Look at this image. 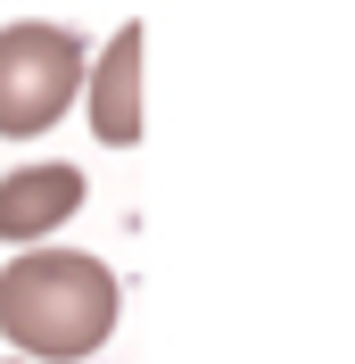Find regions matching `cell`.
<instances>
[{
    "label": "cell",
    "mask_w": 355,
    "mask_h": 364,
    "mask_svg": "<svg viewBox=\"0 0 355 364\" xmlns=\"http://www.w3.org/2000/svg\"><path fill=\"white\" fill-rule=\"evenodd\" d=\"M116 273L83 249H25L0 265V340L17 364H83L116 331Z\"/></svg>",
    "instance_id": "6da1fadb"
},
{
    "label": "cell",
    "mask_w": 355,
    "mask_h": 364,
    "mask_svg": "<svg viewBox=\"0 0 355 364\" xmlns=\"http://www.w3.org/2000/svg\"><path fill=\"white\" fill-rule=\"evenodd\" d=\"M83 75H91V42L75 25H50V17L0 25V141L50 133L83 100Z\"/></svg>",
    "instance_id": "7a4b0ae2"
},
{
    "label": "cell",
    "mask_w": 355,
    "mask_h": 364,
    "mask_svg": "<svg viewBox=\"0 0 355 364\" xmlns=\"http://www.w3.org/2000/svg\"><path fill=\"white\" fill-rule=\"evenodd\" d=\"M83 191H91L83 166H17V174H0V240L42 249L50 232L83 207Z\"/></svg>",
    "instance_id": "3957f363"
},
{
    "label": "cell",
    "mask_w": 355,
    "mask_h": 364,
    "mask_svg": "<svg viewBox=\"0 0 355 364\" xmlns=\"http://www.w3.org/2000/svg\"><path fill=\"white\" fill-rule=\"evenodd\" d=\"M141 25H124V33H108L99 42V58H91L83 75V100H91V133L108 141V149H133L141 141Z\"/></svg>",
    "instance_id": "277c9868"
}]
</instances>
